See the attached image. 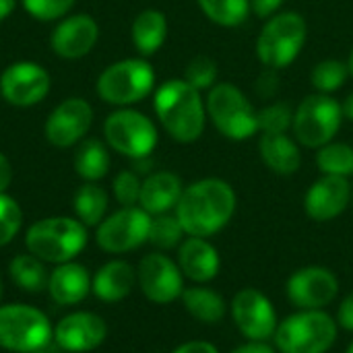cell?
Listing matches in <instances>:
<instances>
[{
  "label": "cell",
  "instance_id": "83f0119b",
  "mask_svg": "<svg viewBox=\"0 0 353 353\" xmlns=\"http://www.w3.org/2000/svg\"><path fill=\"white\" fill-rule=\"evenodd\" d=\"M110 207V196L105 188H101L97 182H85L77 188L72 196V211L74 217L85 225V228H97Z\"/></svg>",
  "mask_w": 353,
  "mask_h": 353
},
{
  "label": "cell",
  "instance_id": "2e32d148",
  "mask_svg": "<svg viewBox=\"0 0 353 353\" xmlns=\"http://www.w3.org/2000/svg\"><path fill=\"white\" fill-rule=\"evenodd\" d=\"M93 126V108L83 97L60 101L43 124L46 141L56 149L77 147Z\"/></svg>",
  "mask_w": 353,
  "mask_h": 353
},
{
  "label": "cell",
  "instance_id": "d6986e66",
  "mask_svg": "<svg viewBox=\"0 0 353 353\" xmlns=\"http://www.w3.org/2000/svg\"><path fill=\"white\" fill-rule=\"evenodd\" d=\"M353 184L350 178L321 176L304 196V211L312 221L327 223L337 219L352 205Z\"/></svg>",
  "mask_w": 353,
  "mask_h": 353
},
{
  "label": "cell",
  "instance_id": "3957f363",
  "mask_svg": "<svg viewBox=\"0 0 353 353\" xmlns=\"http://www.w3.org/2000/svg\"><path fill=\"white\" fill-rule=\"evenodd\" d=\"M89 228L77 217L54 215L33 221L25 232V248L46 265L74 261L89 242Z\"/></svg>",
  "mask_w": 353,
  "mask_h": 353
},
{
  "label": "cell",
  "instance_id": "f546056e",
  "mask_svg": "<svg viewBox=\"0 0 353 353\" xmlns=\"http://www.w3.org/2000/svg\"><path fill=\"white\" fill-rule=\"evenodd\" d=\"M203 14L219 27H240L252 14L250 0H196Z\"/></svg>",
  "mask_w": 353,
  "mask_h": 353
},
{
  "label": "cell",
  "instance_id": "ac0fdd59",
  "mask_svg": "<svg viewBox=\"0 0 353 353\" xmlns=\"http://www.w3.org/2000/svg\"><path fill=\"white\" fill-rule=\"evenodd\" d=\"M99 41V25L87 12H74L60 19L50 35L52 52L62 60L85 58Z\"/></svg>",
  "mask_w": 353,
  "mask_h": 353
},
{
  "label": "cell",
  "instance_id": "4fadbf2b",
  "mask_svg": "<svg viewBox=\"0 0 353 353\" xmlns=\"http://www.w3.org/2000/svg\"><path fill=\"white\" fill-rule=\"evenodd\" d=\"M230 314L236 329L248 341L273 339L279 325L273 302L256 288L240 290L230 302Z\"/></svg>",
  "mask_w": 353,
  "mask_h": 353
},
{
  "label": "cell",
  "instance_id": "9a60e30c",
  "mask_svg": "<svg viewBox=\"0 0 353 353\" xmlns=\"http://www.w3.org/2000/svg\"><path fill=\"white\" fill-rule=\"evenodd\" d=\"M285 296L298 310H325L339 296V279L327 267H302L288 279Z\"/></svg>",
  "mask_w": 353,
  "mask_h": 353
},
{
  "label": "cell",
  "instance_id": "ba28073f",
  "mask_svg": "<svg viewBox=\"0 0 353 353\" xmlns=\"http://www.w3.org/2000/svg\"><path fill=\"white\" fill-rule=\"evenodd\" d=\"M54 327L46 312L31 304H0V347L12 353L46 350Z\"/></svg>",
  "mask_w": 353,
  "mask_h": 353
},
{
  "label": "cell",
  "instance_id": "60d3db41",
  "mask_svg": "<svg viewBox=\"0 0 353 353\" xmlns=\"http://www.w3.org/2000/svg\"><path fill=\"white\" fill-rule=\"evenodd\" d=\"M337 325L345 331H352L353 333V292H350L343 302L339 304V310H337Z\"/></svg>",
  "mask_w": 353,
  "mask_h": 353
},
{
  "label": "cell",
  "instance_id": "7402d4cb",
  "mask_svg": "<svg viewBox=\"0 0 353 353\" xmlns=\"http://www.w3.org/2000/svg\"><path fill=\"white\" fill-rule=\"evenodd\" d=\"M182 192H184V184L178 174L168 172V170L151 172L149 176L143 178L139 207L147 211L151 217L161 215V213H172Z\"/></svg>",
  "mask_w": 353,
  "mask_h": 353
},
{
  "label": "cell",
  "instance_id": "cb8c5ba5",
  "mask_svg": "<svg viewBox=\"0 0 353 353\" xmlns=\"http://www.w3.org/2000/svg\"><path fill=\"white\" fill-rule=\"evenodd\" d=\"M259 153L263 163L277 176H292L302 165V151L300 143L288 132L283 134H261L259 139Z\"/></svg>",
  "mask_w": 353,
  "mask_h": 353
},
{
  "label": "cell",
  "instance_id": "ffe728a7",
  "mask_svg": "<svg viewBox=\"0 0 353 353\" xmlns=\"http://www.w3.org/2000/svg\"><path fill=\"white\" fill-rule=\"evenodd\" d=\"M176 263H178L182 275L199 285L213 281L221 267L217 248L209 242V238H196V236L184 238V242L178 246Z\"/></svg>",
  "mask_w": 353,
  "mask_h": 353
},
{
  "label": "cell",
  "instance_id": "f907efd6",
  "mask_svg": "<svg viewBox=\"0 0 353 353\" xmlns=\"http://www.w3.org/2000/svg\"><path fill=\"white\" fill-rule=\"evenodd\" d=\"M33 353H50L48 350H39V352H33Z\"/></svg>",
  "mask_w": 353,
  "mask_h": 353
},
{
  "label": "cell",
  "instance_id": "4dcf8cb0",
  "mask_svg": "<svg viewBox=\"0 0 353 353\" xmlns=\"http://www.w3.org/2000/svg\"><path fill=\"white\" fill-rule=\"evenodd\" d=\"M316 168L323 176H353V147L347 143L331 141L316 149Z\"/></svg>",
  "mask_w": 353,
  "mask_h": 353
},
{
  "label": "cell",
  "instance_id": "4316f807",
  "mask_svg": "<svg viewBox=\"0 0 353 353\" xmlns=\"http://www.w3.org/2000/svg\"><path fill=\"white\" fill-rule=\"evenodd\" d=\"M110 147L99 139H83L77 145L72 165L79 178L85 182H99L110 172Z\"/></svg>",
  "mask_w": 353,
  "mask_h": 353
},
{
  "label": "cell",
  "instance_id": "816d5d0a",
  "mask_svg": "<svg viewBox=\"0 0 353 353\" xmlns=\"http://www.w3.org/2000/svg\"><path fill=\"white\" fill-rule=\"evenodd\" d=\"M352 207H353V194H352Z\"/></svg>",
  "mask_w": 353,
  "mask_h": 353
},
{
  "label": "cell",
  "instance_id": "8fae6325",
  "mask_svg": "<svg viewBox=\"0 0 353 353\" xmlns=\"http://www.w3.org/2000/svg\"><path fill=\"white\" fill-rule=\"evenodd\" d=\"M151 215L137 207H120L95 230L97 246L108 254H126L149 242Z\"/></svg>",
  "mask_w": 353,
  "mask_h": 353
},
{
  "label": "cell",
  "instance_id": "1f68e13d",
  "mask_svg": "<svg viewBox=\"0 0 353 353\" xmlns=\"http://www.w3.org/2000/svg\"><path fill=\"white\" fill-rule=\"evenodd\" d=\"M186 238V232L176 217V213H161L151 217V228H149V244H153L157 250H174L178 248Z\"/></svg>",
  "mask_w": 353,
  "mask_h": 353
},
{
  "label": "cell",
  "instance_id": "f1b7e54d",
  "mask_svg": "<svg viewBox=\"0 0 353 353\" xmlns=\"http://www.w3.org/2000/svg\"><path fill=\"white\" fill-rule=\"evenodd\" d=\"M10 281L25 294H41L48 290L50 271L46 263L31 252H21L8 263Z\"/></svg>",
  "mask_w": 353,
  "mask_h": 353
},
{
  "label": "cell",
  "instance_id": "277c9868",
  "mask_svg": "<svg viewBox=\"0 0 353 353\" xmlns=\"http://www.w3.org/2000/svg\"><path fill=\"white\" fill-rule=\"evenodd\" d=\"M308 25L296 10H279L269 17L256 37V58L265 68L283 70L296 62L306 46Z\"/></svg>",
  "mask_w": 353,
  "mask_h": 353
},
{
  "label": "cell",
  "instance_id": "7dc6e473",
  "mask_svg": "<svg viewBox=\"0 0 353 353\" xmlns=\"http://www.w3.org/2000/svg\"><path fill=\"white\" fill-rule=\"evenodd\" d=\"M347 68H350V77H353V50L352 54H350V58H347Z\"/></svg>",
  "mask_w": 353,
  "mask_h": 353
},
{
  "label": "cell",
  "instance_id": "7c38bea8",
  "mask_svg": "<svg viewBox=\"0 0 353 353\" xmlns=\"http://www.w3.org/2000/svg\"><path fill=\"white\" fill-rule=\"evenodd\" d=\"M184 275L174 259L165 252H149L137 267V285L143 296L153 304H172L184 292Z\"/></svg>",
  "mask_w": 353,
  "mask_h": 353
},
{
  "label": "cell",
  "instance_id": "bcb514c9",
  "mask_svg": "<svg viewBox=\"0 0 353 353\" xmlns=\"http://www.w3.org/2000/svg\"><path fill=\"white\" fill-rule=\"evenodd\" d=\"M341 108H343V118H347V120L353 122V91L343 99Z\"/></svg>",
  "mask_w": 353,
  "mask_h": 353
},
{
  "label": "cell",
  "instance_id": "7a4b0ae2",
  "mask_svg": "<svg viewBox=\"0 0 353 353\" xmlns=\"http://www.w3.org/2000/svg\"><path fill=\"white\" fill-rule=\"evenodd\" d=\"M153 110L161 128L182 145L203 137L207 126V108L203 93L184 79H168L153 93Z\"/></svg>",
  "mask_w": 353,
  "mask_h": 353
},
{
  "label": "cell",
  "instance_id": "7bdbcfd3",
  "mask_svg": "<svg viewBox=\"0 0 353 353\" xmlns=\"http://www.w3.org/2000/svg\"><path fill=\"white\" fill-rule=\"evenodd\" d=\"M12 178H14L12 163H10V159L0 151V192H6V190L10 188Z\"/></svg>",
  "mask_w": 353,
  "mask_h": 353
},
{
  "label": "cell",
  "instance_id": "681fc988",
  "mask_svg": "<svg viewBox=\"0 0 353 353\" xmlns=\"http://www.w3.org/2000/svg\"><path fill=\"white\" fill-rule=\"evenodd\" d=\"M345 353H353V341L347 345V350H345Z\"/></svg>",
  "mask_w": 353,
  "mask_h": 353
},
{
  "label": "cell",
  "instance_id": "8992f818",
  "mask_svg": "<svg viewBox=\"0 0 353 353\" xmlns=\"http://www.w3.org/2000/svg\"><path fill=\"white\" fill-rule=\"evenodd\" d=\"M95 91L103 103L132 108L155 91V70L147 58H124L101 70Z\"/></svg>",
  "mask_w": 353,
  "mask_h": 353
},
{
  "label": "cell",
  "instance_id": "30bf717a",
  "mask_svg": "<svg viewBox=\"0 0 353 353\" xmlns=\"http://www.w3.org/2000/svg\"><path fill=\"white\" fill-rule=\"evenodd\" d=\"M103 139L110 149L137 161L151 157L159 132L155 122L139 110L118 108L103 120Z\"/></svg>",
  "mask_w": 353,
  "mask_h": 353
},
{
  "label": "cell",
  "instance_id": "ee69618b",
  "mask_svg": "<svg viewBox=\"0 0 353 353\" xmlns=\"http://www.w3.org/2000/svg\"><path fill=\"white\" fill-rule=\"evenodd\" d=\"M230 353H277V350L269 341H246Z\"/></svg>",
  "mask_w": 353,
  "mask_h": 353
},
{
  "label": "cell",
  "instance_id": "5b68a950",
  "mask_svg": "<svg viewBox=\"0 0 353 353\" xmlns=\"http://www.w3.org/2000/svg\"><path fill=\"white\" fill-rule=\"evenodd\" d=\"M337 319L325 310H298L279 321L273 335L277 353H327L337 341Z\"/></svg>",
  "mask_w": 353,
  "mask_h": 353
},
{
  "label": "cell",
  "instance_id": "c3c4849f",
  "mask_svg": "<svg viewBox=\"0 0 353 353\" xmlns=\"http://www.w3.org/2000/svg\"><path fill=\"white\" fill-rule=\"evenodd\" d=\"M2 296H4V285H2V275H0V302H2Z\"/></svg>",
  "mask_w": 353,
  "mask_h": 353
},
{
  "label": "cell",
  "instance_id": "e575fe53",
  "mask_svg": "<svg viewBox=\"0 0 353 353\" xmlns=\"http://www.w3.org/2000/svg\"><path fill=\"white\" fill-rule=\"evenodd\" d=\"M182 79L203 93L219 83V66L211 56H194L188 60Z\"/></svg>",
  "mask_w": 353,
  "mask_h": 353
},
{
  "label": "cell",
  "instance_id": "52a82bcc",
  "mask_svg": "<svg viewBox=\"0 0 353 353\" xmlns=\"http://www.w3.org/2000/svg\"><path fill=\"white\" fill-rule=\"evenodd\" d=\"M207 118L230 141H248L259 132L256 110L234 83H217L207 91Z\"/></svg>",
  "mask_w": 353,
  "mask_h": 353
},
{
  "label": "cell",
  "instance_id": "b9f144b4",
  "mask_svg": "<svg viewBox=\"0 0 353 353\" xmlns=\"http://www.w3.org/2000/svg\"><path fill=\"white\" fill-rule=\"evenodd\" d=\"M172 353H219V350L209 341L194 339V341H186V343L178 345Z\"/></svg>",
  "mask_w": 353,
  "mask_h": 353
},
{
  "label": "cell",
  "instance_id": "d6a6232c",
  "mask_svg": "<svg viewBox=\"0 0 353 353\" xmlns=\"http://www.w3.org/2000/svg\"><path fill=\"white\" fill-rule=\"evenodd\" d=\"M347 79H350L347 62L335 60V58L321 60L319 64H314L310 72V83L314 91L325 93V95H333L335 91H339L347 83Z\"/></svg>",
  "mask_w": 353,
  "mask_h": 353
},
{
  "label": "cell",
  "instance_id": "603a6c76",
  "mask_svg": "<svg viewBox=\"0 0 353 353\" xmlns=\"http://www.w3.org/2000/svg\"><path fill=\"white\" fill-rule=\"evenodd\" d=\"M134 285L137 269L128 261L112 259L95 271L91 279V294L105 304H116L128 298Z\"/></svg>",
  "mask_w": 353,
  "mask_h": 353
},
{
  "label": "cell",
  "instance_id": "e0dca14e",
  "mask_svg": "<svg viewBox=\"0 0 353 353\" xmlns=\"http://www.w3.org/2000/svg\"><path fill=\"white\" fill-rule=\"evenodd\" d=\"M108 337L105 321L89 310H74L54 325V343L68 353H89Z\"/></svg>",
  "mask_w": 353,
  "mask_h": 353
},
{
  "label": "cell",
  "instance_id": "44dd1931",
  "mask_svg": "<svg viewBox=\"0 0 353 353\" xmlns=\"http://www.w3.org/2000/svg\"><path fill=\"white\" fill-rule=\"evenodd\" d=\"M93 275L77 261L54 265L48 279V294L58 306H77L91 294Z\"/></svg>",
  "mask_w": 353,
  "mask_h": 353
},
{
  "label": "cell",
  "instance_id": "8d00e7d4",
  "mask_svg": "<svg viewBox=\"0 0 353 353\" xmlns=\"http://www.w3.org/2000/svg\"><path fill=\"white\" fill-rule=\"evenodd\" d=\"M77 0H21L25 12L41 23H52L64 19Z\"/></svg>",
  "mask_w": 353,
  "mask_h": 353
},
{
  "label": "cell",
  "instance_id": "d590c367",
  "mask_svg": "<svg viewBox=\"0 0 353 353\" xmlns=\"http://www.w3.org/2000/svg\"><path fill=\"white\" fill-rule=\"evenodd\" d=\"M23 228V209L6 192H0V248L8 246Z\"/></svg>",
  "mask_w": 353,
  "mask_h": 353
},
{
  "label": "cell",
  "instance_id": "74e56055",
  "mask_svg": "<svg viewBox=\"0 0 353 353\" xmlns=\"http://www.w3.org/2000/svg\"><path fill=\"white\" fill-rule=\"evenodd\" d=\"M141 186L143 178L134 170H122L116 174L112 182L114 199L118 201L120 207H137L141 199Z\"/></svg>",
  "mask_w": 353,
  "mask_h": 353
},
{
  "label": "cell",
  "instance_id": "d4e9b609",
  "mask_svg": "<svg viewBox=\"0 0 353 353\" xmlns=\"http://www.w3.org/2000/svg\"><path fill=\"white\" fill-rule=\"evenodd\" d=\"M130 37L139 56L149 58L157 54L168 39V17L157 8L141 10L130 25Z\"/></svg>",
  "mask_w": 353,
  "mask_h": 353
},
{
  "label": "cell",
  "instance_id": "5bb4252c",
  "mask_svg": "<svg viewBox=\"0 0 353 353\" xmlns=\"http://www.w3.org/2000/svg\"><path fill=\"white\" fill-rule=\"evenodd\" d=\"M50 89V72L33 60L12 62L0 74V97L14 108H33L41 103Z\"/></svg>",
  "mask_w": 353,
  "mask_h": 353
},
{
  "label": "cell",
  "instance_id": "9c48e42d",
  "mask_svg": "<svg viewBox=\"0 0 353 353\" xmlns=\"http://www.w3.org/2000/svg\"><path fill=\"white\" fill-rule=\"evenodd\" d=\"M343 120L341 103L333 95L314 91L296 105L292 132L302 147L321 149L335 139Z\"/></svg>",
  "mask_w": 353,
  "mask_h": 353
},
{
  "label": "cell",
  "instance_id": "484cf974",
  "mask_svg": "<svg viewBox=\"0 0 353 353\" xmlns=\"http://www.w3.org/2000/svg\"><path fill=\"white\" fill-rule=\"evenodd\" d=\"M180 300H182L184 310L194 321H199L203 325L221 323L230 310V304L225 302V298L219 292H215L207 285H199V283H194L192 288H184Z\"/></svg>",
  "mask_w": 353,
  "mask_h": 353
},
{
  "label": "cell",
  "instance_id": "6da1fadb",
  "mask_svg": "<svg viewBox=\"0 0 353 353\" xmlns=\"http://www.w3.org/2000/svg\"><path fill=\"white\" fill-rule=\"evenodd\" d=\"M238 207L236 190L221 178H201L188 186L174 209L186 236L211 238L234 217Z\"/></svg>",
  "mask_w": 353,
  "mask_h": 353
},
{
  "label": "cell",
  "instance_id": "ab89813d",
  "mask_svg": "<svg viewBox=\"0 0 353 353\" xmlns=\"http://www.w3.org/2000/svg\"><path fill=\"white\" fill-rule=\"evenodd\" d=\"M285 0H250V10L259 17V19H269L273 14H277L281 10Z\"/></svg>",
  "mask_w": 353,
  "mask_h": 353
},
{
  "label": "cell",
  "instance_id": "f6af8a7d",
  "mask_svg": "<svg viewBox=\"0 0 353 353\" xmlns=\"http://www.w3.org/2000/svg\"><path fill=\"white\" fill-rule=\"evenodd\" d=\"M17 8V0H0V23L6 21Z\"/></svg>",
  "mask_w": 353,
  "mask_h": 353
},
{
  "label": "cell",
  "instance_id": "f35d334b",
  "mask_svg": "<svg viewBox=\"0 0 353 353\" xmlns=\"http://www.w3.org/2000/svg\"><path fill=\"white\" fill-rule=\"evenodd\" d=\"M277 89H279V77H277V70H273V68H265V70L261 72V77L256 79V85H254L256 95H259V97H263V99H271V97H275Z\"/></svg>",
  "mask_w": 353,
  "mask_h": 353
},
{
  "label": "cell",
  "instance_id": "836d02e7",
  "mask_svg": "<svg viewBox=\"0 0 353 353\" xmlns=\"http://www.w3.org/2000/svg\"><path fill=\"white\" fill-rule=\"evenodd\" d=\"M294 110L288 101H273L256 110V124L261 134H283L292 130Z\"/></svg>",
  "mask_w": 353,
  "mask_h": 353
}]
</instances>
